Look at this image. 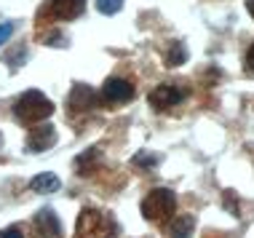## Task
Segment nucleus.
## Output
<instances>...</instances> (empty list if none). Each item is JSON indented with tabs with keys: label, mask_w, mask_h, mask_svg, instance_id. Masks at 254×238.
Masks as SVG:
<instances>
[{
	"label": "nucleus",
	"mask_w": 254,
	"mask_h": 238,
	"mask_svg": "<svg viewBox=\"0 0 254 238\" xmlns=\"http://www.w3.org/2000/svg\"><path fill=\"white\" fill-rule=\"evenodd\" d=\"M51 113H54V102L46 94H40L38 88L24 91L13 105V115H16L19 123H43Z\"/></svg>",
	"instance_id": "1"
},
{
	"label": "nucleus",
	"mask_w": 254,
	"mask_h": 238,
	"mask_svg": "<svg viewBox=\"0 0 254 238\" xmlns=\"http://www.w3.org/2000/svg\"><path fill=\"white\" fill-rule=\"evenodd\" d=\"M115 222L97 209H83L78 217L75 238H115Z\"/></svg>",
	"instance_id": "2"
},
{
	"label": "nucleus",
	"mask_w": 254,
	"mask_h": 238,
	"mask_svg": "<svg viewBox=\"0 0 254 238\" xmlns=\"http://www.w3.org/2000/svg\"><path fill=\"white\" fill-rule=\"evenodd\" d=\"M174 209H177V195L166 187L150 190L147 198L142 201V217L150 222H166L169 217H174Z\"/></svg>",
	"instance_id": "3"
},
{
	"label": "nucleus",
	"mask_w": 254,
	"mask_h": 238,
	"mask_svg": "<svg viewBox=\"0 0 254 238\" xmlns=\"http://www.w3.org/2000/svg\"><path fill=\"white\" fill-rule=\"evenodd\" d=\"M147 99H150V105H153V110L166 113V110H171L174 105H180V102L185 99V91L177 88V86H158V88L150 91Z\"/></svg>",
	"instance_id": "4"
},
{
	"label": "nucleus",
	"mask_w": 254,
	"mask_h": 238,
	"mask_svg": "<svg viewBox=\"0 0 254 238\" xmlns=\"http://www.w3.org/2000/svg\"><path fill=\"white\" fill-rule=\"evenodd\" d=\"M67 105H70V110H75V113H88V110H97L99 107V97L91 86L78 83L70 91V97H67Z\"/></svg>",
	"instance_id": "5"
},
{
	"label": "nucleus",
	"mask_w": 254,
	"mask_h": 238,
	"mask_svg": "<svg viewBox=\"0 0 254 238\" xmlns=\"http://www.w3.org/2000/svg\"><path fill=\"white\" fill-rule=\"evenodd\" d=\"M134 97V86L123 78H107L105 86H102V99L110 102V105H123Z\"/></svg>",
	"instance_id": "6"
},
{
	"label": "nucleus",
	"mask_w": 254,
	"mask_h": 238,
	"mask_svg": "<svg viewBox=\"0 0 254 238\" xmlns=\"http://www.w3.org/2000/svg\"><path fill=\"white\" fill-rule=\"evenodd\" d=\"M32 230H35V238H62V225L54 209H40L32 222Z\"/></svg>",
	"instance_id": "7"
},
{
	"label": "nucleus",
	"mask_w": 254,
	"mask_h": 238,
	"mask_svg": "<svg viewBox=\"0 0 254 238\" xmlns=\"http://www.w3.org/2000/svg\"><path fill=\"white\" fill-rule=\"evenodd\" d=\"M86 8V0H49V16L59 19V22H70V19H78Z\"/></svg>",
	"instance_id": "8"
},
{
	"label": "nucleus",
	"mask_w": 254,
	"mask_h": 238,
	"mask_svg": "<svg viewBox=\"0 0 254 238\" xmlns=\"http://www.w3.org/2000/svg\"><path fill=\"white\" fill-rule=\"evenodd\" d=\"M57 145V128L54 126H35L27 137V150L30 153H43Z\"/></svg>",
	"instance_id": "9"
},
{
	"label": "nucleus",
	"mask_w": 254,
	"mask_h": 238,
	"mask_svg": "<svg viewBox=\"0 0 254 238\" xmlns=\"http://www.w3.org/2000/svg\"><path fill=\"white\" fill-rule=\"evenodd\" d=\"M169 238H190L195 230V217L190 214H182V217H174V222H169Z\"/></svg>",
	"instance_id": "10"
},
{
	"label": "nucleus",
	"mask_w": 254,
	"mask_h": 238,
	"mask_svg": "<svg viewBox=\"0 0 254 238\" xmlns=\"http://www.w3.org/2000/svg\"><path fill=\"white\" fill-rule=\"evenodd\" d=\"M30 190H35V193H54V190H59V177L51 174V172L32 177Z\"/></svg>",
	"instance_id": "11"
},
{
	"label": "nucleus",
	"mask_w": 254,
	"mask_h": 238,
	"mask_svg": "<svg viewBox=\"0 0 254 238\" xmlns=\"http://www.w3.org/2000/svg\"><path fill=\"white\" fill-rule=\"evenodd\" d=\"M185 59H188L185 46H182V43H171V49H169V54H166V64H169V67H177V64H182Z\"/></svg>",
	"instance_id": "12"
},
{
	"label": "nucleus",
	"mask_w": 254,
	"mask_h": 238,
	"mask_svg": "<svg viewBox=\"0 0 254 238\" xmlns=\"http://www.w3.org/2000/svg\"><path fill=\"white\" fill-rule=\"evenodd\" d=\"M97 8H99V13L110 16V13H118L123 8V0H97Z\"/></svg>",
	"instance_id": "13"
},
{
	"label": "nucleus",
	"mask_w": 254,
	"mask_h": 238,
	"mask_svg": "<svg viewBox=\"0 0 254 238\" xmlns=\"http://www.w3.org/2000/svg\"><path fill=\"white\" fill-rule=\"evenodd\" d=\"M161 161L158 155L153 153H139V155H134V166H155V163Z\"/></svg>",
	"instance_id": "14"
},
{
	"label": "nucleus",
	"mask_w": 254,
	"mask_h": 238,
	"mask_svg": "<svg viewBox=\"0 0 254 238\" xmlns=\"http://www.w3.org/2000/svg\"><path fill=\"white\" fill-rule=\"evenodd\" d=\"M46 43H51L54 49H64V46H67V38L62 35V32H54V35H49V40H46Z\"/></svg>",
	"instance_id": "15"
},
{
	"label": "nucleus",
	"mask_w": 254,
	"mask_h": 238,
	"mask_svg": "<svg viewBox=\"0 0 254 238\" xmlns=\"http://www.w3.org/2000/svg\"><path fill=\"white\" fill-rule=\"evenodd\" d=\"M0 238H24V233H22V230H19L16 225H13V228L0 230Z\"/></svg>",
	"instance_id": "16"
},
{
	"label": "nucleus",
	"mask_w": 254,
	"mask_h": 238,
	"mask_svg": "<svg viewBox=\"0 0 254 238\" xmlns=\"http://www.w3.org/2000/svg\"><path fill=\"white\" fill-rule=\"evenodd\" d=\"M246 72L254 75V43L249 46V51H246Z\"/></svg>",
	"instance_id": "17"
},
{
	"label": "nucleus",
	"mask_w": 254,
	"mask_h": 238,
	"mask_svg": "<svg viewBox=\"0 0 254 238\" xmlns=\"http://www.w3.org/2000/svg\"><path fill=\"white\" fill-rule=\"evenodd\" d=\"M11 32H13V24H0V46L11 38Z\"/></svg>",
	"instance_id": "18"
},
{
	"label": "nucleus",
	"mask_w": 254,
	"mask_h": 238,
	"mask_svg": "<svg viewBox=\"0 0 254 238\" xmlns=\"http://www.w3.org/2000/svg\"><path fill=\"white\" fill-rule=\"evenodd\" d=\"M246 8H249V13L254 16V0H246Z\"/></svg>",
	"instance_id": "19"
},
{
	"label": "nucleus",
	"mask_w": 254,
	"mask_h": 238,
	"mask_svg": "<svg viewBox=\"0 0 254 238\" xmlns=\"http://www.w3.org/2000/svg\"><path fill=\"white\" fill-rule=\"evenodd\" d=\"M0 145H3V134H0Z\"/></svg>",
	"instance_id": "20"
}]
</instances>
